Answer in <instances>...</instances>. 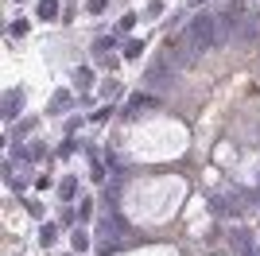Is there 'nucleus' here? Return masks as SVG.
Returning <instances> with one entry per match:
<instances>
[{
    "instance_id": "f257e3e1",
    "label": "nucleus",
    "mask_w": 260,
    "mask_h": 256,
    "mask_svg": "<svg viewBox=\"0 0 260 256\" xmlns=\"http://www.w3.org/2000/svg\"><path fill=\"white\" fill-rule=\"evenodd\" d=\"M217 35V20L214 16H198V20L186 23V51L198 54V51H210V43Z\"/></svg>"
}]
</instances>
